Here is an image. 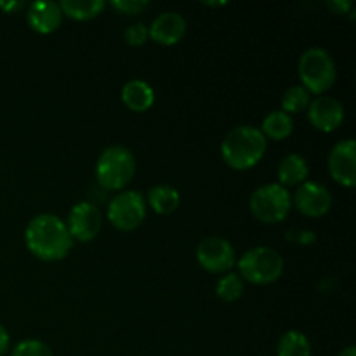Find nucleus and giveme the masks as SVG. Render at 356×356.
<instances>
[{
	"instance_id": "nucleus-10",
	"label": "nucleus",
	"mask_w": 356,
	"mask_h": 356,
	"mask_svg": "<svg viewBox=\"0 0 356 356\" xmlns=\"http://www.w3.org/2000/svg\"><path fill=\"white\" fill-rule=\"evenodd\" d=\"M329 172L336 183L346 188L356 184V143L355 139L337 143L329 153Z\"/></svg>"
},
{
	"instance_id": "nucleus-29",
	"label": "nucleus",
	"mask_w": 356,
	"mask_h": 356,
	"mask_svg": "<svg viewBox=\"0 0 356 356\" xmlns=\"http://www.w3.org/2000/svg\"><path fill=\"white\" fill-rule=\"evenodd\" d=\"M337 356H356V348L355 346H348L346 350L341 351V353Z\"/></svg>"
},
{
	"instance_id": "nucleus-7",
	"label": "nucleus",
	"mask_w": 356,
	"mask_h": 356,
	"mask_svg": "<svg viewBox=\"0 0 356 356\" xmlns=\"http://www.w3.org/2000/svg\"><path fill=\"white\" fill-rule=\"evenodd\" d=\"M146 218V200L139 191H122L108 204V219L120 232L139 228Z\"/></svg>"
},
{
	"instance_id": "nucleus-21",
	"label": "nucleus",
	"mask_w": 356,
	"mask_h": 356,
	"mask_svg": "<svg viewBox=\"0 0 356 356\" xmlns=\"http://www.w3.org/2000/svg\"><path fill=\"white\" fill-rule=\"evenodd\" d=\"M312 103V94L302 86H294L287 89V92L282 97V111L287 115L301 113Z\"/></svg>"
},
{
	"instance_id": "nucleus-3",
	"label": "nucleus",
	"mask_w": 356,
	"mask_h": 356,
	"mask_svg": "<svg viewBox=\"0 0 356 356\" xmlns=\"http://www.w3.org/2000/svg\"><path fill=\"white\" fill-rule=\"evenodd\" d=\"M136 174V160L131 149L115 145L101 153L96 163V179L104 190L118 191L127 186Z\"/></svg>"
},
{
	"instance_id": "nucleus-13",
	"label": "nucleus",
	"mask_w": 356,
	"mask_h": 356,
	"mask_svg": "<svg viewBox=\"0 0 356 356\" xmlns=\"http://www.w3.org/2000/svg\"><path fill=\"white\" fill-rule=\"evenodd\" d=\"M186 33V21L179 13L160 14L153 19L152 26L148 28V35L160 45H174L181 40Z\"/></svg>"
},
{
	"instance_id": "nucleus-15",
	"label": "nucleus",
	"mask_w": 356,
	"mask_h": 356,
	"mask_svg": "<svg viewBox=\"0 0 356 356\" xmlns=\"http://www.w3.org/2000/svg\"><path fill=\"white\" fill-rule=\"evenodd\" d=\"M122 101L132 111L149 110L155 103V90L145 80H129L122 89Z\"/></svg>"
},
{
	"instance_id": "nucleus-24",
	"label": "nucleus",
	"mask_w": 356,
	"mask_h": 356,
	"mask_svg": "<svg viewBox=\"0 0 356 356\" xmlns=\"http://www.w3.org/2000/svg\"><path fill=\"white\" fill-rule=\"evenodd\" d=\"M148 26L143 23H134L131 26L125 28L124 40L132 47H141L146 40H148Z\"/></svg>"
},
{
	"instance_id": "nucleus-5",
	"label": "nucleus",
	"mask_w": 356,
	"mask_h": 356,
	"mask_svg": "<svg viewBox=\"0 0 356 356\" xmlns=\"http://www.w3.org/2000/svg\"><path fill=\"white\" fill-rule=\"evenodd\" d=\"M242 278L254 285H268L277 282L284 273V259L271 247H254L238 261Z\"/></svg>"
},
{
	"instance_id": "nucleus-27",
	"label": "nucleus",
	"mask_w": 356,
	"mask_h": 356,
	"mask_svg": "<svg viewBox=\"0 0 356 356\" xmlns=\"http://www.w3.org/2000/svg\"><path fill=\"white\" fill-rule=\"evenodd\" d=\"M9 344H10V337L9 332L6 330V327L0 325V356H3L9 350Z\"/></svg>"
},
{
	"instance_id": "nucleus-22",
	"label": "nucleus",
	"mask_w": 356,
	"mask_h": 356,
	"mask_svg": "<svg viewBox=\"0 0 356 356\" xmlns=\"http://www.w3.org/2000/svg\"><path fill=\"white\" fill-rule=\"evenodd\" d=\"M216 294L221 301L233 302L243 294V280L236 273H226L216 285Z\"/></svg>"
},
{
	"instance_id": "nucleus-17",
	"label": "nucleus",
	"mask_w": 356,
	"mask_h": 356,
	"mask_svg": "<svg viewBox=\"0 0 356 356\" xmlns=\"http://www.w3.org/2000/svg\"><path fill=\"white\" fill-rule=\"evenodd\" d=\"M148 204L156 214H172V212L179 209L181 195L176 188L167 186V184H159V186H153L148 191Z\"/></svg>"
},
{
	"instance_id": "nucleus-11",
	"label": "nucleus",
	"mask_w": 356,
	"mask_h": 356,
	"mask_svg": "<svg viewBox=\"0 0 356 356\" xmlns=\"http://www.w3.org/2000/svg\"><path fill=\"white\" fill-rule=\"evenodd\" d=\"M294 205L306 218H322L332 207V195L323 184L306 181L296 191Z\"/></svg>"
},
{
	"instance_id": "nucleus-6",
	"label": "nucleus",
	"mask_w": 356,
	"mask_h": 356,
	"mask_svg": "<svg viewBox=\"0 0 356 356\" xmlns=\"http://www.w3.org/2000/svg\"><path fill=\"white\" fill-rule=\"evenodd\" d=\"M292 207V198L282 184H264L250 195V211L261 222L273 225L284 221Z\"/></svg>"
},
{
	"instance_id": "nucleus-28",
	"label": "nucleus",
	"mask_w": 356,
	"mask_h": 356,
	"mask_svg": "<svg viewBox=\"0 0 356 356\" xmlns=\"http://www.w3.org/2000/svg\"><path fill=\"white\" fill-rule=\"evenodd\" d=\"M24 7V3L23 2H0V9H3L6 10V13H14V10H19V9H23Z\"/></svg>"
},
{
	"instance_id": "nucleus-25",
	"label": "nucleus",
	"mask_w": 356,
	"mask_h": 356,
	"mask_svg": "<svg viewBox=\"0 0 356 356\" xmlns=\"http://www.w3.org/2000/svg\"><path fill=\"white\" fill-rule=\"evenodd\" d=\"M149 6V2L146 0H113L111 7L118 13L125 14V16H132V14H139Z\"/></svg>"
},
{
	"instance_id": "nucleus-2",
	"label": "nucleus",
	"mask_w": 356,
	"mask_h": 356,
	"mask_svg": "<svg viewBox=\"0 0 356 356\" xmlns=\"http://www.w3.org/2000/svg\"><path fill=\"white\" fill-rule=\"evenodd\" d=\"M266 138L252 125H238L222 139L221 155L226 165L235 170H247L256 165L266 153Z\"/></svg>"
},
{
	"instance_id": "nucleus-12",
	"label": "nucleus",
	"mask_w": 356,
	"mask_h": 356,
	"mask_svg": "<svg viewBox=\"0 0 356 356\" xmlns=\"http://www.w3.org/2000/svg\"><path fill=\"white\" fill-rule=\"evenodd\" d=\"M308 118L315 129L322 132H332L339 129L344 120V106L332 96H318L308 106Z\"/></svg>"
},
{
	"instance_id": "nucleus-26",
	"label": "nucleus",
	"mask_w": 356,
	"mask_h": 356,
	"mask_svg": "<svg viewBox=\"0 0 356 356\" xmlns=\"http://www.w3.org/2000/svg\"><path fill=\"white\" fill-rule=\"evenodd\" d=\"M327 7L334 14H348L353 9V2H350V0H332V2H327Z\"/></svg>"
},
{
	"instance_id": "nucleus-1",
	"label": "nucleus",
	"mask_w": 356,
	"mask_h": 356,
	"mask_svg": "<svg viewBox=\"0 0 356 356\" xmlns=\"http://www.w3.org/2000/svg\"><path fill=\"white\" fill-rule=\"evenodd\" d=\"M24 242L35 257L47 263L65 259L73 247L65 221L54 214H40L28 222Z\"/></svg>"
},
{
	"instance_id": "nucleus-8",
	"label": "nucleus",
	"mask_w": 356,
	"mask_h": 356,
	"mask_svg": "<svg viewBox=\"0 0 356 356\" xmlns=\"http://www.w3.org/2000/svg\"><path fill=\"white\" fill-rule=\"evenodd\" d=\"M197 259L209 273H225L235 264V250L226 238L207 236L198 243Z\"/></svg>"
},
{
	"instance_id": "nucleus-14",
	"label": "nucleus",
	"mask_w": 356,
	"mask_h": 356,
	"mask_svg": "<svg viewBox=\"0 0 356 356\" xmlns=\"http://www.w3.org/2000/svg\"><path fill=\"white\" fill-rule=\"evenodd\" d=\"M26 19L31 30L37 33H52L63 21L61 7L56 2H33L28 7Z\"/></svg>"
},
{
	"instance_id": "nucleus-9",
	"label": "nucleus",
	"mask_w": 356,
	"mask_h": 356,
	"mask_svg": "<svg viewBox=\"0 0 356 356\" xmlns=\"http://www.w3.org/2000/svg\"><path fill=\"white\" fill-rule=\"evenodd\" d=\"M68 228L72 240H79V242H90L97 236L103 226V218H101L99 209L90 202H80V204L73 205L70 211L68 221L65 222Z\"/></svg>"
},
{
	"instance_id": "nucleus-23",
	"label": "nucleus",
	"mask_w": 356,
	"mask_h": 356,
	"mask_svg": "<svg viewBox=\"0 0 356 356\" xmlns=\"http://www.w3.org/2000/svg\"><path fill=\"white\" fill-rule=\"evenodd\" d=\"M10 356H54L52 350L38 339H26L21 341L16 348L13 350Z\"/></svg>"
},
{
	"instance_id": "nucleus-18",
	"label": "nucleus",
	"mask_w": 356,
	"mask_h": 356,
	"mask_svg": "<svg viewBox=\"0 0 356 356\" xmlns=\"http://www.w3.org/2000/svg\"><path fill=\"white\" fill-rule=\"evenodd\" d=\"M106 3L103 0H63L59 3L63 16L76 21H87L99 16Z\"/></svg>"
},
{
	"instance_id": "nucleus-20",
	"label": "nucleus",
	"mask_w": 356,
	"mask_h": 356,
	"mask_svg": "<svg viewBox=\"0 0 356 356\" xmlns=\"http://www.w3.org/2000/svg\"><path fill=\"white\" fill-rule=\"evenodd\" d=\"M278 356H312V344L305 334L289 330L280 337L277 346Z\"/></svg>"
},
{
	"instance_id": "nucleus-16",
	"label": "nucleus",
	"mask_w": 356,
	"mask_h": 356,
	"mask_svg": "<svg viewBox=\"0 0 356 356\" xmlns=\"http://www.w3.org/2000/svg\"><path fill=\"white\" fill-rule=\"evenodd\" d=\"M308 172V162L298 153H291V155L284 156L278 165V181L284 188L296 186V184L305 183Z\"/></svg>"
},
{
	"instance_id": "nucleus-4",
	"label": "nucleus",
	"mask_w": 356,
	"mask_h": 356,
	"mask_svg": "<svg viewBox=\"0 0 356 356\" xmlns=\"http://www.w3.org/2000/svg\"><path fill=\"white\" fill-rule=\"evenodd\" d=\"M299 76H301L302 87L309 94L322 96L336 83V63L332 56L323 49H308L299 59Z\"/></svg>"
},
{
	"instance_id": "nucleus-19",
	"label": "nucleus",
	"mask_w": 356,
	"mask_h": 356,
	"mask_svg": "<svg viewBox=\"0 0 356 356\" xmlns=\"http://www.w3.org/2000/svg\"><path fill=\"white\" fill-rule=\"evenodd\" d=\"M292 131H294L292 117L284 113L282 110L271 111L270 115H266V118L263 120V129H261L264 138L275 139V141H282V139L289 138Z\"/></svg>"
}]
</instances>
